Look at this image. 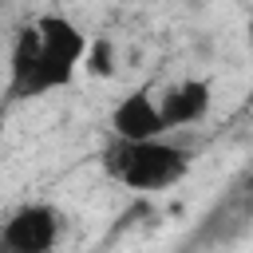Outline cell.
Listing matches in <instances>:
<instances>
[{"mask_svg": "<svg viewBox=\"0 0 253 253\" xmlns=\"http://www.w3.org/2000/svg\"><path fill=\"white\" fill-rule=\"evenodd\" d=\"M32 24L40 32V59H36V71H32L20 103L43 99V95H51L59 87H71L83 59H87V47H91V36L63 12H43Z\"/></svg>", "mask_w": 253, "mask_h": 253, "instance_id": "2", "label": "cell"}, {"mask_svg": "<svg viewBox=\"0 0 253 253\" xmlns=\"http://www.w3.org/2000/svg\"><path fill=\"white\" fill-rule=\"evenodd\" d=\"M83 67H87L95 79H111V75H115V43H111L107 36H95L91 47H87Z\"/></svg>", "mask_w": 253, "mask_h": 253, "instance_id": "6", "label": "cell"}, {"mask_svg": "<svg viewBox=\"0 0 253 253\" xmlns=\"http://www.w3.org/2000/svg\"><path fill=\"white\" fill-rule=\"evenodd\" d=\"M111 138H119V142L166 138V119H162V107L150 95V87H134L111 107Z\"/></svg>", "mask_w": 253, "mask_h": 253, "instance_id": "4", "label": "cell"}, {"mask_svg": "<svg viewBox=\"0 0 253 253\" xmlns=\"http://www.w3.org/2000/svg\"><path fill=\"white\" fill-rule=\"evenodd\" d=\"M99 166L111 182L138 190V194H158L178 186L190 174V150L170 138H150V142H119L111 138L99 154Z\"/></svg>", "mask_w": 253, "mask_h": 253, "instance_id": "1", "label": "cell"}, {"mask_svg": "<svg viewBox=\"0 0 253 253\" xmlns=\"http://www.w3.org/2000/svg\"><path fill=\"white\" fill-rule=\"evenodd\" d=\"M158 107H162V119H166V130H182V126H194L210 115L213 107V87L210 79H198V75H186L178 79L174 87H166L158 95Z\"/></svg>", "mask_w": 253, "mask_h": 253, "instance_id": "5", "label": "cell"}, {"mask_svg": "<svg viewBox=\"0 0 253 253\" xmlns=\"http://www.w3.org/2000/svg\"><path fill=\"white\" fill-rule=\"evenodd\" d=\"M63 213L51 202H24L0 225V253H55Z\"/></svg>", "mask_w": 253, "mask_h": 253, "instance_id": "3", "label": "cell"}]
</instances>
